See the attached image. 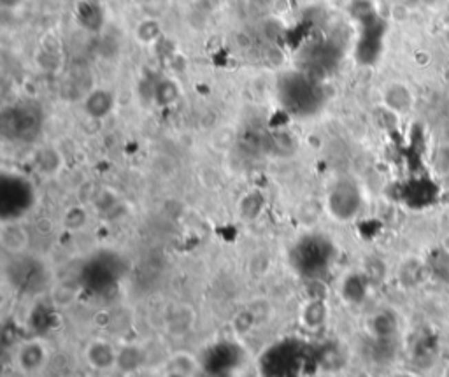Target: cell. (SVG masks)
Listing matches in <instances>:
<instances>
[{"label":"cell","instance_id":"6da1fadb","mask_svg":"<svg viewBox=\"0 0 449 377\" xmlns=\"http://www.w3.org/2000/svg\"><path fill=\"white\" fill-rule=\"evenodd\" d=\"M279 102L286 112L298 118L316 114L323 105V90L313 76L288 72L279 79Z\"/></svg>","mask_w":449,"mask_h":377},{"label":"cell","instance_id":"7a4b0ae2","mask_svg":"<svg viewBox=\"0 0 449 377\" xmlns=\"http://www.w3.org/2000/svg\"><path fill=\"white\" fill-rule=\"evenodd\" d=\"M335 260V246L325 235L311 234L298 239L290 251L293 269L306 279L317 281L328 272Z\"/></svg>","mask_w":449,"mask_h":377},{"label":"cell","instance_id":"3957f363","mask_svg":"<svg viewBox=\"0 0 449 377\" xmlns=\"http://www.w3.org/2000/svg\"><path fill=\"white\" fill-rule=\"evenodd\" d=\"M35 204V190L27 177L2 174L0 177V216L2 221H20Z\"/></svg>","mask_w":449,"mask_h":377},{"label":"cell","instance_id":"277c9868","mask_svg":"<svg viewBox=\"0 0 449 377\" xmlns=\"http://www.w3.org/2000/svg\"><path fill=\"white\" fill-rule=\"evenodd\" d=\"M2 134L12 141L28 143L39 135L43 127V114L32 104H16L6 108L0 118Z\"/></svg>","mask_w":449,"mask_h":377},{"label":"cell","instance_id":"5b68a950","mask_svg":"<svg viewBox=\"0 0 449 377\" xmlns=\"http://www.w3.org/2000/svg\"><path fill=\"white\" fill-rule=\"evenodd\" d=\"M364 198L358 185L353 179H339L326 193V211L335 221L355 220L360 212Z\"/></svg>","mask_w":449,"mask_h":377},{"label":"cell","instance_id":"8992f818","mask_svg":"<svg viewBox=\"0 0 449 377\" xmlns=\"http://www.w3.org/2000/svg\"><path fill=\"white\" fill-rule=\"evenodd\" d=\"M85 360L95 370H109L118 365V351L107 340L95 339L86 346Z\"/></svg>","mask_w":449,"mask_h":377},{"label":"cell","instance_id":"52a82bcc","mask_svg":"<svg viewBox=\"0 0 449 377\" xmlns=\"http://www.w3.org/2000/svg\"><path fill=\"white\" fill-rule=\"evenodd\" d=\"M328 305L323 296H313L300 311V325L309 332H320L328 321Z\"/></svg>","mask_w":449,"mask_h":377},{"label":"cell","instance_id":"ba28073f","mask_svg":"<svg viewBox=\"0 0 449 377\" xmlns=\"http://www.w3.org/2000/svg\"><path fill=\"white\" fill-rule=\"evenodd\" d=\"M83 109L93 120H104L114 109V95L105 88L92 90L83 101Z\"/></svg>","mask_w":449,"mask_h":377},{"label":"cell","instance_id":"9c48e42d","mask_svg":"<svg viewBox=\"0 0 449 377\" xmlns=\"http://www.w3.org/2000/svg\"><path fill=\"white\" fill-rule=\"evenodd\" d=\"M48 360V349L39 340H30L18 351V365L23 372L34 374L44 367Z\"/></svg>","mask_w":449,"mask_h":377},{"label":"cell","instance_id":"30bf717a","mask_svg":"<svg viewBox=\"0 0 449 377\" xmlns=\"http://www.w3.org/2000/svg\"><path fill=\"white\" fill-rule=\"evenodd\" d=\"M28 232L21 227L18 221H8L2 227V234H0V243L4 246L8 253L20 256L25 253L28 246Z\"/></svg>","mask_w":449,"mask_h":377},{"label":"cell","instance_id":"8fae6325","mask_svg":"<svg viewBox=\"0 0 449 377\" xmlns=\"http://www.w3.org/2000/svg\"><path fill=\"white\" fill-rule=\"evenodd\" d=\"M76 16H78L79 25L88 32H98L104 25L102 4H98L95 0H79L78 8H76Z\"/></svg>","mask_w":449,"mask_h":377},{"label":"cell","instance_id":"7c38bea8","mask_svg":"<svg viewBox=\"0 0 449 377\" xmlns=\"http://www.w3.org/2000/svg\"><path fill=\"white\" fill-rule=\"evenodd\" d=\"M368 327L376 340H390L397 334L399 321H397V316L391 314L390 311H381L372 316Z\"/></svg>","mask_w":449,"mask_h":377},{"label":"cell","instance_id":"4fadbf2b","mask_svg":"<svg viewBox=\"0 0 449 377\" xmlns=\"http://www.w3.org/2000/svg\"><path fill=\"white\" fill-rule=\"evenodd\" d=\"M367 276L365 274H349L342 281V298L349 304L357 305L367 296Z\"/></svg>","mask_w":449,"mask_h":377},{"label":"cell","instance_id":"5bb4252c","mask_svg":"<svg viewBox=\"0 0 449 377\" xmlns=\"http://www.w3.org/2000/svg\"><path fill=\"white\" fill-rule=\"evenodd\" d=\"M181 96V90H179L178 83L172 79H160L155 86H153V101L160 105V108H167L178 102Z\"/></svg>","mask_w":449,"mask_h":377},{"label":"cell","instance_id":"9a60e30c","mask_svg":"<svg viewBox=\"0 0 449 377\" xmlns=\"http://www.w3.org/2000/svg\"><path fill=\"white\" fill-rule=\"evenodd\" d=\"M35 167L44 176H53L62 167V156L54 147H43L35 153Z\"/></svg>","mask_w":449,"mask_h":377},{"label":"cell","instance_id":"2e32d148","mask_svg":"<svg viewBox=\"0 0 449 377\" xmlns=\"http://www.w3.org/2000/svg\"><path fill=\"white\" fill-rule=\"evenodd\" d=\"M195 370V362L190 354L179 353L176 356H172L167 362V376L169 377H190Z\"/></svg>","mask_w":449,"mask_h":377},{"label":"cell","instance_id":"e0dca14e","mask_svg":"<svg viewBox=\"0 0 449 377\" xmlns=\"http://www.w3.org/2000/svg\"><path fill=\"white\" fill-rule=\"evenodd\" d=\"M384 101L390 105V109H393L397 112H404L410 108V101L413 99H410V93L406 86L395 85L388 90L386 95H384Z\"/></svg>","mask_w":449,"mask_h":377},{"label":"cell","instance_id":"ac0fdd59","mask_svg":"<svg viewBox=\"0 0 449 377\" xmlns=\"http://www.w3.org/2000/svg\"><path fill=\"white\" fill-rule=\"evenodd\" d=\"M264 204H265V201H264V196H262V193H258V192L248 193V195L242 196V201L239 202L240 216H242L246 221L255 220L256 216L262 212V209H264Z\"/></svg>","mask_w":449,"mask_h":377},{"label":"cell","instance_id":"d6986e66","mask_svg":"<svg viewBox=\"0 0 449 377\" xmlns=\"http://www.w3.org/2000/svg\"><path fill=\"white\" fill-rule=\"evenodd\" d=\"M144 362V354L139 347L136 346H127L125 349L118 351V365L127 372L137 370Z\"/></svg>","mask_w":449,"mask_h":377},{"label":"cell","instance_id":"ffe728a7","mask_svg":"<svg viewBox=\"0 0 449 377\" xmlns=\"http://www.w3.org/2000/svg\"><path fill=\"white\" fill-rule=\"evenodd\" d=\"M160 34H162V28H160V23L158 21H155V19H144V21H140L136 28L137 41L143 44L156 43Z\"/></svg>","mask_w":449,"mask_h":377},{"label":"cell","instance_id":"44dd1931","mask_svg":"<svg viewBox=\"0 0 449 377\" xmlns=\"http://www.w3.org/2000/svg\"><path fill=\"white\" fill-rule=\"evenodd\" d=\"M434 165L437 174L441 176H449V144H441L435 153Z\"/></svg>","mask_w":449,"mask_h":377},{"label":"cell","instance_id":"7402d4cb","mask_svg":"<svg viewBox=\"0 0 449 377\" xmlns=\"http://www.w3.org/2000/svg\"><path fill=\"white\" fill-rule=\"evenodd\" d=\"M86 223V212L79 207H74L67 212L65 225L69 228H81Z\"/></svg>","mask_w":449,"mask_h":377},{"label":"cell","instance_id":"603a6c76","mask_svg":"<svg viewBox=\"0 0 449 377\" xmlns=\"http://www.w3.org/2000/svg\"><path fill=\"white\" fill-rule=\"evenodd\" d=\"M393 377H419V376H416V374L413 372H397Z\"/></svg>","mask_w":449,"mask_h":377},{"label":"cell","instance_id":"cb8c5ba5","mask_svg":"<svg viewBox=\"0 0 449 377\" xmlns=\"http://www.w3.org/2000/svg\"><path fill=\"white\" fill-rule=\"evenodd\" d=\"M441 377H449V365L446 367V369H444V372H442V376H441Z\"/></svg>","mask_w":449,"mask_h":377},{"label":"cell","instance_id":"d4e9b609","mask_svg":"<svg viewBox=\"0 0 449 377\" xmlns=\"http://www.w3.org/2000/svg\"><path fill=\"white\" fill-rule=\"evenodd\" d=\"M95 2H98V4H104V2H109V0H95Z\"/></svg>","mask_w":449,"mask_h":377}]
</instances>
